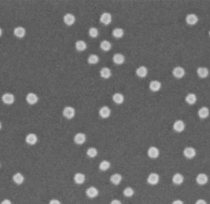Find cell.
Returning <instances> with one entry per match:
<instances>
[{"label":"cell","instance_id":"30bf717a","mask_svg":"<svg viewBox=\"0 0 210 204\" xmlns=\"http://www.w3.org/2000/svg\"><path fill=\"white\" fill-rule=\"evenodd\" d=\"M184 155L188 159L194 158L196 155V151L192 147H187L184 150Z\"/></svg>","mask_w":210,"mask_h":204},{"label":"cell","instance_id":"52a82bcc","mask_svg":"<svg viewBox=\"0 0 210 204\" xmlns=\"http://www.w3.org/2000/svg\"><path fill=\"white\" fill-rule=\"evenodd\" d=\"M173 75L177 78H181L185 75V70L181 66H176L173 70Z\"/></svg>","mask_w":210,"mask_h":204},{"label":"cell","instance_id":"83f0119b","mask_svg":"<svg viewBox=\"0 0 210 204\" xmlns=\"http://www.w3.org/2000/svg\"><path fill=\"white\" fill-rule=\"evenodd\" d=\"M75 46H76V49L79 52H82L87 49L86 43L84 41V40H77V41L76 43Z\"/></svg>","mask_w":210,"mask_h":204},{"label":"cell","instance_id":"603a6c76","mask_svg":"<svg viewBox=\"0 0 210 204\" xmlns=\"http://www.w3.org/2000/svg\"><path fill=\"white\" fill-rule=\"evenodd\" d=\"M122 179L121 175L119 174H114L112 175L110 177V181L114 185H118L120 184Z\"/></svg>","mask_w":210,"mask_h":204},{"label":"cell","instance_id":"4fadbf2b","mask_svg":"<svg viewBox=\"0 0 210 204\" xmlns=\"http://www.w3.org/2000/svg\"><path fill=\"white\" fill-rule=\"evenodd\" d=\"M74 181L77 185H82L86 181V176L82 173H76L74 176Z\"/></svg>","mask_w":210,"mask_h":204},{"label":"cell","instance_id":"7c38bea8","mask_svg":"<svg viewBox=\"0 0 210 204\" xmlns=\"http://www.w3.org/2000/svg\"><path fill=\"white\" fill-rule=\"evenodd\" d=\"M148 155L152 159L157 158L159 156V150L156 147H151L148 150Z\"/></svg>","mask_w":210,"mask_h":204},{"label":"cell","instance_id":"ee69618b","mask_svg":"<svg viewBox=\"0 0 210 204\" xmlns=\"http://www.w3.org/2000/svg\"><path fill=\"white\" fill-rule=\"evenodd\" d=\"M2 123H1V122H0V129H2Z\"/></svg>","mask_w":210,"mask_h":204},{"label":"cell","instance_id":"8fae6325","mask_svg":"<svg viewBox=\"0 0 210 204\" xmlns=\"http://www.w3.org/2000/svg\"><path fill=\"white\" fill-rule=\"evenodd\" d=\"M64 22L66 25H67L68 26H71L74 24L76 18H75L74 15H73L72 14L68 13L64 16Z\"/></svg>","mask_w":210,"mask_h":204},{"label":"cell","instance_id":"ab89813d","mask_svg":"<svg viewBox=\"0 0 210 204\" xmlns=\"http://www.w3.org/2000/svg\"><path fill=\"white\" fill-rule=\"evenodd\" d=\"M110 204H122V203H121V202L119 200L114 199L111 202Z\"/></svg>","mask_w":210,"mask_h":204},{"label":"cell","instance_id":"6da1fadb","mask_svg":"<svg viewBox=\"0 0 210 204\" xmlns=\"http://www.w3.org/2000/svg\"><path fill=\"white\" fill-rule=\"evenodd\" d=\"M63 115H64V116L67 119H72L75 115V110L72 107L67 106L64 109Z\"/></svg>","mask_w":210,"mask_h":204},{"label":"cell","instance_id":"d590c367","mask_svg":"<svg viewBox=\"0 0 210 204\" xmlns=\"http://www.w3.org/2000/svg\"><path fill=\"white\" fill-rule=\"evenodd\" d=\"M99 61V58L97 55H90L88 58V63L90 65L97 64Z\"/></svg>","mask_w":210,"mask_h":204},{"label":"cell","instance_id":"3957f363","mask_svg":"<svg viewBox=\"0 0 210 204\" xmlns=\"http://www.w3.org/2000/svg\"><path fill=\"white\" fill-rule=\"evenodd\" d=\"M112 21V16L108 12H104L101 14L100 17V22L105 25H109Z\"/></svg>","mask_w":210,"mask_h":204},{"label":"cell","instance_id":"277c9868","mask_svg":"<svg viewBox=\"0 0 210 204\" xmlns=\"http://www.w3.org/2000/svg\"><path fill=\"white\" fill-rule=\"evenodd\" d=\"M159 175L156 173H151L147 178V181L151 185H156L159 181Z\"/></svg>","mask_w":210,"mask_h":204},{"label":"cell","instance_id":"836d02e7","mask_svg":"<svg viewBox=\"0 0 210 204\" xmlns=\"http://www.w3.org/2000/svg\"><path fill=\"white\" fill-rule=\"evenodd\" d=\"M135 191L133 190L132 188L131 187H127L125 188V190L123 191V194L124 195V196L127 197H131L134 195Z\"/></svg>","mask_w":210,"mask_h":204},{"label":"cell","instance_id":"1f68e13d","mask_svg":"<svg viewBox=\"0 0 210 204\" xmlns=\"http://www.w3.org/2000/svg\"><path fill=\"white\" fill-rule=\"evenodd\" d=\"M100 48L105 52H108L111 49V44L108 41V40H104L101 41L100 43Z\"/></svg>","mask_w":210,"mask_h":204},{"label":"cell","instance_id":"5bb4252c","mask_svg":"<svg viewBox=\"0 0 210 204\" xmlns=\"http://www.w3.org/2000/svg\"><path fill=\"white\" fill-rule=\"evenodd\" d=\"M196 181L198 184L203 185L207 183L208 181V177L205 174H199L196 177Z\"/></svg>","mask_w":210,"mask_h":204},{"label":"cell","instance_id":"e0dca14e","mask_svg":"<svg viewBox=\"0 0 210 204\" xmlns=\"http://www.w3.org/2000/svg\"><path fill=\"white\" fill-rule=\"evenodd\" d=\"M99 114L103 118H107L111 115V109L107 106H103L100 109Z\"/></svg>","mask_w":210,"mask_h":204},{"label":"cell","instance_id":"d6a6232c","mask_svg":"<svg viewBox=\"0 0 210 204\" xmlns=\"http://www.w3.org/2000/svg\"><path fill=\"white\" fill-rule=\"evenodd\" d=\"M123 34H124V31L123 29L120 28H115L113 31V35L114 37L116 38H121L123 36Z\"/></svg>","mask_w":210,"mask_h":204},{"label":"cell","instance_id":"8992f818","mask_svg":"<svg viewBox=\"0 0 210 204\" xmlns=\"http://www.w3.org/2000/svg\"><path fill=\"white\" fill-rule=\"evenodd\" d=\"M185 125L184 122L182 120H176L173 124V129L175 131L178 132H182L185 129Z\"/></svg>","mask_w":210,"mask_h":204},{"label":"cell","instance_id":"9c48e42d","mask_svg":"<svg viewBox=\"0 0 210 204\" xmlns=\"http://www.w3.org/2000/svg\"><path fill=\"white\" fill-rule=\"evenodd\" d=\"M98 190L94 186H90L88 188L86 191V194L90 199L95 198L98 195Z\"/></svg>","mask_w":210,"mask_h":204},{"label":"cell","instance_id":"4316f807","mask_svg":"<svg viewBox=\"0 0 210 204\" xmlns=\"http://www.w3.org/2000/svg\"><path fill=\"white\" fill-rule=\"evenodd\" d=\"M172 181L173 183H175L176 185H181L184 181V177L181 174L177 173L173 175L172 178Z\"/></svg>","mask_w":210,"mask_h":204},{"label":"cell","instance_id":"44dd1931","mask_svg":"<svg viewBox=\"0 0 210 204\" xmlns=\"http://www.w3.org/2000/svg\"><path fill=\"white\" fill-rule=\"evenodd\" d=\"M25 30L24 28L22 27H16L14 30V35L19 38H22L23 37H24V36L25 35Z\"/></svg>","mask_w":210,"mask_h":204},{"label":"cell","instance_id":"d4e9b609","mask_svg":"<svg viewBox=\"0 0 210 204\" xmlns=\"http://www.w3.org/2000/svg\"><path fill=\"white\" fill-rule=\"evenodd\" d=\"M100 75L103 78H109L111 75V71L110 69L107 67L103 68L100 71Z\"/></svg>","mask_w":210,"mask_h":204},{"label":"cell","instance_id":"f6af8a7d","mask_svg":"<svg viewBox=\"0 0 210 204\" xmlns=\"http://www.w3.org/2000/svg\"><path fill=\"white\" fill-rule=\"evenodd\" d=\"M209 36H210V30H209Z\"/></svg>","mask_w":210,"mask_h":204},{"label":"cell","instance_id":"5b68a950","mask_svg":"<svg viewBox=\"0 0 210 204\" xmlns=\"http://www.w3.org/2000/svg\"><path fill=\"white\" fill-rule=\"evenodd\" d=\"M86 136L82 132L76 134L74 137V142H75V144L77 145H82L86 142Z\"/></svg>","mask_w":210,"mask_h":204},{"label":"cell","instance_id":"74e56055","mask_svg":"<svg viewBox=\"0 0 210 204\" xmlns=\"http://www.w3.org/2000/svg\"><path fill=\"white\" fill-rule=\"evenodd\" d=\"M49 204H61V202L57 200V199H52L50 202H49Z\"/></svg>","mask_w":210,"mask_h":204},{"label":"cell","instance_id":"d6986e66","mask_svg":"<svg viewBox=\"0 0 210 204\" xmlns=\"http://www.w3.org/2000/svg\"><path fill=\"white\" fill-rule=\"evenodd\" d=\"M198 115L201 119L206 118L209 115V110L206 107H202L199 109Z\"/></svg>","mask_w":210,"mask_h":204},{"label":"cell","instance_id":"484cf974","mask_svg":"<svg viewBox=\"0 0 210 204\" xmlns=\"http://www.w3.org/2000/svg\"><path fill=\"white\" fill-rule=\"evenodd\" d=\"M13 180L17 185L22 184L24 181V177L23 175L20 173H16L13 176Z\"/></svg>","mask_w":210,"mask_h":204},{"label":"cell","instance_id":"e575fe53","mask_svg":"<svg viewBox=\"0 0 210 204\" xmlns=\"http://www.w3.org/2000/svg\"><path fill=\"white\" fill-rule=\"evenodd\" d=\"M87 155L89 157V158H94L95 157L97 156V154H98V151H97V150L95 148H94V147H91V148H89L87 150Z\"/></svg>","mask_w":210,"mask_h":204},{"label":"cell","instance_id":"ba28073f","mask_svg":"<svg viewBox=\"0 0 210 204\" xmlns=\"http://www.w3.org/2000/svg\"><path fill=\"white\" fill-rule=\"evenodd\" d=\"M15 100L14 96L11 93H5L2 96V100L6 104H12L14 103Z\"/></svg>","mask_w":210,"mask_h":204},{"label":"cell","instance_id":"ffe728a7","mask_svg":"<svg viewBox=\"0 0 210 204\" xmlns=\"http://www.w3.org/2000/svg\"><path fill=\"white\" fill-rule=\"evenodd\" d=\"M197 72L199 77L202 78H205L207 77L209 75V70L208 68L205 67H200L197 69Z\"/></svg>","mask_w":210,"mask_h":204},{"label":"cell","instance_id":"4dcf8cb0","mask_svg":"<svg viewBox=\"0 0 210 204\" xmlns=\"http://www.w3.org/2000/svg\"><path fill=\"white\" fill-rule=\"evenodd\" d=\"M111 163L107 160L102 161L99 164V169L102 171H106L110 169Z\"/></svg>","mask_w":210,"mask_h":204},{"label":"cell","instance_id":"f546056e","mask_svg":"<svg viewBox=\"0 0 210 204\" xmlns=\"http://www.w3.org/2000/svg\"><path fill=\"white\" fill-rule=\"evenodd\" d=\"M113 99L115 103L117 104H121L123 103L124 101V97L120 93H116L113 96Z\"/></svg>","mask_w":210,"mask_h":204},{"label":"cell","instance_id":"f35d334b","mask_svg":"<svg viewBox=\"0 0 210 204\" xmlns=\"http://www.w3.org/2000/svg\"><path fill=\"white\" fill-rule=\"evenodd\" d=\"M195 204H207L204 199H199L197 200Z\"/></svg>","mask_w":210,"mask_h":204},{"label":"cell","instance_id":"b9f144b4","mask_svg":"<svg viewBox=\"0 0 210 204\" xmlns=\"http://www.w3.org/2000/svg\"><path fill=\"white\" fill-rule=\"evenodd\" d=\"M172 204H184L183 202L179 199H178V200H176L175 201L173 202Z\"/></svg>","mask_w":210,"mask_h":204},{"label":"cell","instance_id":"60d3db41","mask_svg":"<svg viewBox=\"0 0 210 204\" xmlns=\"http://www.w3.org/2000/svg\"><path fill=\"white\" fill-rule=\"evenodd\" d=\"M1 204H12V202L9 199H5L1 202Z\"/></svg>","mask_w":210,"mask_h":204},{"label":"cell","instance_id":"8d00e7d4","mask_svg":"<svg viewBox=\"0 0 210 204\" xmlns=\"http://www.w3.org/2000/svg\"><path fill=\"white\" fill-rule=\"evenodd\" d=\"M89 34L90 37L93 38H95L98 36V30L95 27H92L89 29Z\"/></svg>","mask_w":210,"mask_h":204},{"label":"cell","instance_id":"7bdbcfd3","mask_svg":"<svg viewBox=\"0 0 210 204\" xmlns=\"http://www.w3.org/2000/svg\"><path fill=\"white\" fill-rule=\"evenodd\" d=\"M2 33H3V31H2V29L1 28H0V37H1V36H2Z\"/></svg>","mask_w":210,"mask_h":204},{"label":"cell","instance_id":"cb8c5ba5","mask_svg":"<svg viewBox=\"0 0 210 204\" xmlns=\"http://www.w3.org/2000/svg\"><path fill=\"white\" fill-rule=\"evenodd\" d=\"M186 103L189 105H194L197 102V96L194 93L188 94L185 97Z\"/></svg>","mask_w":210,"mask_h":204},{"label":"cell","instance_id":"ac0fdd59","mask_svg":"<svg viewBox=\"0 0 210 204\" xmlns=\"http://www.w3.org/2000/svg\"><path fill=\"white\" fill-rule=\"evenodd\" d=\"M113 62L116 65H122L125 62V56L121 53H116L113 56Z\"/></svg>","mask_w":210,"mask_h":204},{"label":"cell","instance_id":"7402d4cb","mask_svg":"<svg viewBox=\"0 0 210 204\" xmlns=\"http://www.w3.org/2000/svg\"><path fill=\"white\" fill-rule=\"evenodd\" d=\"M162 87V84L159 81L153 80L151 81L149 84V88L153 91H158Z\"/></svg>","mask_w":210,"mask_h":204},{"label":"cell","instance_id":"9a60e30c","mask_svg":"<svg viewBox=\"0 0 210 204\" xmlns=\"http://www.w3.org/2000/svg\"><path fill=\"white\" fill-rule=\"evenodd\" d=\"M26 100L29 104L33 105L35 104L38 102V97L36 94L33 93H30L27 94L26 97Z\"/></svg>","mask_w":210,"mask_h":204},{"label":"cell","instance_id":"2e32d148","mask_svg":"<svg viewBox=\"0 0 210 204\" xmlns=\"http://www.w3.org/2000/svg\"><path fill=\"white\" fill-rule=\"evenodd\" d=\"M25 140L28 144L34 145L38 142V137L35 134L30 133L27 135Z\"/></svg>","mask_w":210,"mask_h":204},{"label":"cell","instance_id":"7a4b0ae2","mask_svg":"<svg viewBox=\"0 0 210 204\" xmlns=\"http://www.w3.org/2000/svg\"><path fill=\"white\" fill-rule=\"evenodd\" d=\"M185 21L188 25H194L198 22L199 18L195 14H189L186 16Z\"/></svg>","mask_w":210,"mask_h":204},{"label":"cell","instance_id":"f1b7e54d","mask_svg":"<svg viewBox=\"0 0 210 204\" xmlns=\"http://www.w3.org/2000/svg\"><path fill=\"white\" fill-rule=\"evenodd\" d=\"M136 73L137 75L139 77H145L147 75V74H148V69L145 66H140L136 69Z\"/></svg>","mask_w":210,"mask_h":204}]
</instances>
